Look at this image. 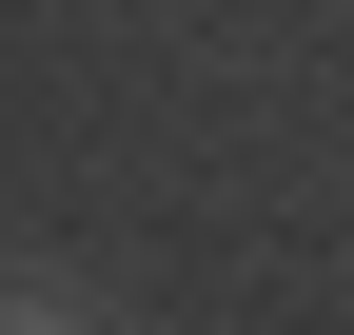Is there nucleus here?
Segmentation results:
<instances>
[{
    "mask_svg": "<svg viewBox=\"0 0 354 335\" xmlns=\"http://www.w3.org/2000/svg\"><path fill=\"white\" fill-rule=\"evenodd\" d=\"M0 335H59V316H0Z\"/></svg>",
    "mask_w": 354,
    "mask_h": 335,
    "instance_id": "nucleus-1",
    "label": "nucleus"
}]
</instances>
